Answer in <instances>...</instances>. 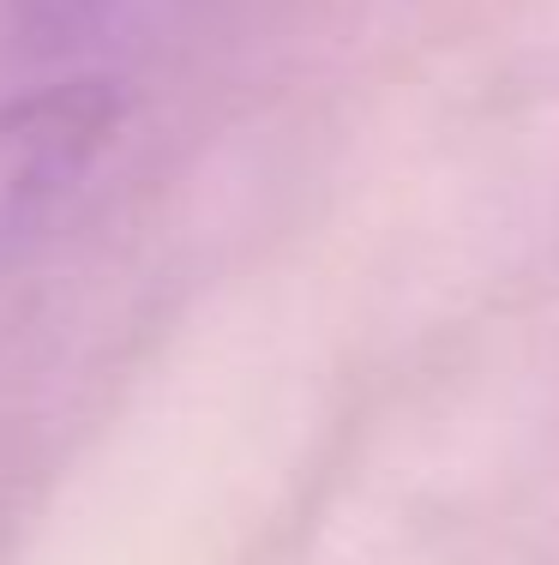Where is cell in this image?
<instances>
[{
  "instance_id": "obj_2",
  "label": "cell",
  "mask_w": 559,
  "mask_h": 565,
  "mask_svg": "<svg viewBox=\"0 0 559 565\" xmlns=\"http://www.w3.org/2000/svg\"><path fill=\"white\" fill-rule=\"evenodd\" d=\"M163 7L169 0H24V12H31L36 31L66 36V43H78V36L139 31V24H151Z\"/></svg>"
},
{
  "instance_id": "obj_1",
  "label": "cell",
  "mask_w": 559,
  "mask_h": 565,
  "mask_svg": "<svg viewBox=\"0 0 559 565\" xmlns=\"http://www.w3.org/2000/svg\"><path fill=\"white\" fill-rule=\"evenodd\" d=\"M121 132V97L109 78L0 97V253L36 235L97 174Z\"/></svg>"
}]
</instances>
